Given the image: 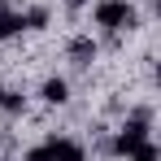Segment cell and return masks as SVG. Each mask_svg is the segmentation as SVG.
<instances>
[{"label": "cell", "instance_id": "6da1fadb", "mask_svg": "<svg viewBox=\"0 0 161 161\" xmlns=\"http://www.w3.org/2000/svg\"><path fill=\"white\" fill-rule=\"evenodd\" d=\"M96 26L126 31V26H135V9L126 0H100V4H96Z\"/></svg>", "mask_w": 161, "mask_h": 161}, {"label": "cell", "instance_id": "7a4b0ae2", "mask_svg": "<svg viewBox=\"0 0 161 161\" xmlns=\"http://www.w3.org/2000/svg\"><path fill=\"white\" fill-rule=\"evenodd\" d=\"M144 126H148V113L139 109V113H135L131 122H126V131H122L118 139H113V153H122V157H131L135 148L144 144Z\"/></svg>", "mask_w": 161, "mask_h": 161}, {"label": "cell", "instance_id": "3957f363", "mask_svg": "<svg viewBox=\"0 0 161 161\" xmlns=\"http://www.w3.org/2000/svg\"><path fill=\"white\" fill-rule=\"evenodd\" d=\"M53 148V161H83V148L74 144V139H57V144H48Z\"/></svg>", "mask_w": 161, "mask_h": 161}, {"label": "cell", "instance_id": "277c9868", "mask_svg": "<svg viewBox=\"0 0 161 161\" xmlns=\"http://www.w3.org/2000/svg\"><path fill=\"white\" fill-rule=\"evenodd\" d=\"M65 96H70L65 79H48L44 83V100H48V105H65Z\"/></svg>", "mask_w": 161, "mask_h": 161}, {"label": "cell", "instance_id": "5b68a950", "mask_svg": "<svg viewBox=\"0 0 161 161\" xmlns=\"http://www.w3.org/2000/svg\"><path fill=\"white\" fill-rule=\"evenodd\" d=\"M70 57H74L79 65H87V61L96 57V44H92V39H74V44H70Z\"/></svg>", "mask_w": 161, "mask_h": 161}, {"label": "cell", "instance_id": "8992f818", "mask_svg": "<svg viewBox=\"0 0 161 161\" xmlns=\"http://www.w3.org/2000/svg\"><path fill=\"white\" fill-rule=\"evenodd\" d=\"M18 31H22V18H18V13H9V9H0V39L18 35Z\"/></svg>", "mask_w": 161, "mask_h": 161}, {"label": "cell", "instance_id": "52a82bcc", "mask_svg": "<svg viewBox=\"0 0 161 161\" xmlns=\"http://www.w3.org/2000/svg\"><path fill=\"white\" fill-rule=\"evenodd\" d=\"M22 26H31V31H44V26H48V9H31L26 18H22Z\"/></svg>", "mask_w": 161, "mask_h": 161}, {"label": "cell", "instance_id": "ba28073f", "mask_svg": "<svg viewBox=\"0 0 161 161\" xmlns=\"http://www.w3.org/2000/svg\"><path fill=\"white\" fill-rule=\"evenodd\" d=\"M0 105L9 109V113H18V109H22V96H13V92H0Z\"/></svg>", "mask_w": 161, "mask_h": 161}, {"label": "cell", "instance_id": "9c48e42d", "mask_svg": "<svg viewBox=\"0 0 161 161\" xmlns=\"http://www.w3.org/2000/svg\"><path fill=\"white\" fill-rule=\"evenodd\" d=\"M131 157H135V161H157V148H153V144H139Z\"/></svg>", "mask_w": 161, "mask_h": 161}, {"label": "cell", "instance_id": "30bf717a", "mask_svg": "<svg viewBox=\"0 0 161 161\" xmlns=\"http://www.w3.org/2000/svg\"><path fill=\"white\" fill-rule=\"evenodd\" d=\"M26 161H53V148H48V144H44V148H31Z\"/></svg>", "mask_w": 161, "mask_h": 161}, {"label": "cell", "instance_id": "8fae6325", "mask_svg": "<svg viewBox=\"0 0 161 161\" xmlns=\"http://www.w3.org/2000/svg\"><path fill=\"white\" fill-rule=\"evenodd\" d=\"M65 4H70V9H79V4H83V0H65Z\"/></svg>", "mask_w": 161, "mask_h": 161}]
</instances>
